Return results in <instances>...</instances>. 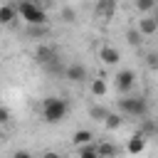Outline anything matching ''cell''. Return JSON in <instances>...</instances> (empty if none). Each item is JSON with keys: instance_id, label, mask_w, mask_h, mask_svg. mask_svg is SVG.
<instances>
[{"instance_id": "1", "label": "cell", "mask_w": 158, "mask_h": 158, "mask_svg": "<svg viewBox=\"0 0 158 158\" xmlns=\"http://www.w3.org/2000/svg\"><path fill=\"white\" fill-rule=\"evenodd\" d=\"M69 114V101L62 96H47L42 101V118L47 123H62Z\"/></svg>"}, {"instance_id": "2", "label": "cell", "mask_w": 158, "mask_h": 158, "mask_svg": "<svg viewBox=\"0 0 158 158\" xmlns=\"http://www.w3.org/2000/svg\"><path fill=\"white\" fill-rule=\"evenodd\" d=\"M15 10H17V15H20L30 27H44V25H47V12H44V7L35 5V2H30V0L20 2Z\"/></svg>"}, {"instance_id": "3", "label": "cell", "mask_w": 158, "mask_h": 158, "mask_svg": "<svg viewBox=\"0 0 158 158\" xmlns=\"http://www.w3.org/2000/svg\"><path fill=\"white\" fill-rule=\"evenodd\" d=\"M118 109L126 116H136V118L148 116V101L143 96H123V99H118Z\"/></svg>"}, {"instance_id": "4", "label": "cell", "mask_w": 158, "mask_h": 158, "mask_svg": "<svg viewBox=\"0 0 158 158\" xmlns=\"http://www.w3.org/2000/svg\"><path fill=\"white\" fill-rule=\"evenodd\" d=\"M133 84H136V74H133L131 69H118V72H116V77H114V86H116L118 94L131 91Z\"/></svg>"}, {"instance_id": "5", "label": "cell", "mask_w": 158, "mask_h": 158, "mask_svg": "<svg viewBox=\"0 0 158 158\" xmlns=\"http://www.w3.org/2000/svg\"><path fill=\"white\" fill-rule=\"evenodd\" d=\"M96 153H99V158H118L121 148L116 143H111V141H99L96 143Z\"/></svg>"}, {"instance_id": "6", "label": "cell", "mask_w": 158, "mask_h": 158, "mask_svg": "<svg viewBox=\"0 0 158 158\" xmlns=\"http://www.w3.org/2000/svg\"><path fill=\"white\" fill-rule=\"evenodd\" d=\"M64 77H67L69 81H84V79H86V67L79 64V62H74V64H69V67L64 69Z\"/></svg>"}, {"instance_id": "7", "label": "cell", "mask_w": 158, "mask_h": 158, "mask_svg": "<svg viewBox=\"0 0 158 158\" xmlns=\"http://www.w3.org/2000/svg\"><path fill=\"white\" fill-rule=\"evenodd\" d=\"M99 59H101L104 64L114 67V64H118L121 54H118V49H116V47H101V49H99Z\"/></svg>"}, {"instance_id": "8", "label": "cell", "mask_w": 158, "mask_h": 158, "mask_svg": "<svg viewBox=\"0 0 158 158\" xmlns=\"http://www.w3.org/2000/svg\"><path fill=\"white\" fill-rule=\"evenodd\" d=\"M143 148H146V138H143L141 133H133V136L128 138V143H126V151H128L131 156H138V153H143Z\"/></svg>"}, {"instance_id": "9", "label": "cell", "mask_w": 158, "mask_h": 158, "mask_svg": "<svg viewBox=\"0 0 158 158\" xmlns=\"http://www.w3.org/2000/svg\"><path fill=\"white\" fill-rule=\"evenodd\" d=\"M54 59H57V52H54L52 47H44V44H40V47H37V62H40L42 67L52 64Z\"/></svg>"}, {"instance_id": "10", "label": "cell", "mask_w": 158, "mask_h": 158, "mask_svg": "<svg viewBox=\"0 0 158 158\" xmlns=\"http://www.w3.org/2000/svg\"><path fill=\"white\" fill-rule=\"evenodd\" d=\"M156 32H158V20H153V17H146V20H141V22H138V35L153 37Z\"/></svg>"}, {"instance_id": "11", "label": "cell", "mask_w": 158, "mask_h": 158, "mask_svg": "<svg viewBox=\"0 0 158 158\" xmlns=\"http://www.w3.org/2000/svg\"><path fill=\"white\" fill-rule=\"evenodd\" d=\"M72 141H74V146H77V148H81V146L94 143V133H91V131H86V128H81V131H77V133L72 136Z\"/></svg>"}, {"instance_id": "12", "label": "cell", "mask_w": 158, "mask_h": 158, "mask_svg": "<svg viewBox=\"0 0 158 158\" xmlns=\"http://www.w3.org/2000/svg\"><path fill=\"white\" fill-rule=\"evenodd\" d=\"M15 17H17L15 5H0V25H10Z\"/></svg>"}, {"instance_id": "13", "label": "cell", "mask_w": 158, "mask_h": 158, "mask_svg": "<svg viewBox=\"0 0 158 158\" xmlns=\"http://www.w3.org/2000/svg\"><path fill=\"white\" fill-rule=\"evenodd\" d=\"M138 133L148 141V138L156 133V123H153V118H141V128H138Z\"/></svg>"}, {"instance_id": "14", "label": "cell", "mask_w": 158, "mask_h": 158, "mask_svg": "<svg viewBox=\"0 0 158 158\" xmlns=\"http://www.w3.org/2000/svg\"><path fill=\"white\" fill-rule=\"evenodd\" d=\"M104 126H106L109 131H116V128H121V126H123V118H121L118 114H109V116L104 118Z\"/></svg>"}, {"instance_id": "15", "label": "cell", "mask_w": 158, "mask_h": 158, "mask_svg": "<svg viewBox=\"0 0 158 158\" xmlns=\"http://www.w3.org/2000/svg\"><path fill=\"white\" fill-rule=\"evenodd\" d=\"M79 158H99V153H96V143L81 146V148H79Z\"/></svg>"}, {"instance_id": "16", "label": "cell", "mask_w": 158, "mask_h": 158, "mask_svg": "<svg viewBox=\"0 0 158 158\" xmlns=\"http://www.w3.org/2000/svg\"><path fill=\"white\" fill-rule=\"evenodd\" d=\"M91 94L94 96H104L106 94V81L104 79H94L91 81Z\"/></svg>"}, {"instance_id": "17", "label": "cell", "mask_w": 158, "mask_h": 158, "mask_svg": "<svg viewBox=\"0 0 158 158\" xmlns=\"http://www.w3.org/2000/svg\"><path fill=\"white\" fill-rule=\"evenodd\" d=\"M109 114H111V111H106L104 106H91V109H89V116H91V118H96V121H104Z\"/></svg>"}, {"instance_id": "18", "label": "cell", "mask_w": 158, "mask_h": 158, "mask_svg": "<svg viewBox=\"0 0 158 158\" xmlns=\"http://www.w3.org/2000/svg\"><path fill=\"white\" fill-rule=\"evenodd\" d=\"M136 7H138L141 12H148V10H153V7H156V2H153V0H138V2H136Z\"/></svg>"}, {"instance_id": "19", "label": "cell", "mask_w": 158, "mask_h": 158, "mask_svg": "<svg viewBox=\"0 0 158 158\" xmlns=\"http://www.w3.org/2000/svg\"><path fill=\"white\" fill-rule=\"evenodd\" d=\"M126 37H128V44H141V35H138V30H128L126 32Z\"/></svg>"}, {"instance_id": "20", "label": "cell", "mask_w": 158, "mask_h": 158, "mask_svg": "<svg viewBox=\"0 0 158 158\" xmlns=\"http://www.w3.org/2000/svg\"><path fill=\"white\" fill-rule=\"evenodd\" d=\"M7 121H10V111H7V109L0 104V126H5Z\"/></svg>"}, {"instance_id": "21", "label": "cell", "mask_w": 158, "mask_h": 158, "mask_svg": "<svg viewBox=\"0 0 158 158\" xmlns=\"http://www.w3.org/2000/svg\"><path fill=\"white\" fill-rule=\"evenodd\" d=\"M96 10H99V12H111V10H114V2H104V5H99Z\"/></svg>"}, {"instance_id": "22", "label": "cell", "mask_w": 158, "mask_h": 158, "mask_svg": "<svg viewBox=\"0 0 158 158\" xmlns=\"http://www.w3.org/2000/svg\"><path fill=\"white\" fill-rule=\"evenodd\" d=\"M146 59H148V67H151V69H156V67H158V57H156V54H148Z\"/></svg>"}, {"instance_id": "23", "label": "cell", "mask_w": 158, "mask_h": 158, "mask_svg": "<svg viewBox=\"0 0 158 158\" xmlns=\"http://www.w3.org/2000/svg\"><path fill=\"white\" fill-rule=\"evenodd\" d=\"M12 158H32V153H30V151H15Z\"/></svg>"}, {"instance_id": "24", "label": "cell", "mask_w": 158, "mask_h": 158, "mask_svg": "<svg viewBox=\"0 0 158 158\" xmlns=\"http://www.w3.org/2000/svg\"><path fill=\"white\" fill-rule=\"evenodd\" d=\"M30 35L32 37H40V35H44V27H30Z\"/></svg>"}, {"instance_id": "25", "label": "cell", "mask_w": 158, "mask_h": 158, "mask_svg": "<svg viewBox=\"0 0 158 158\" xmlns=\"http://www.w3.org/2000/svg\"><path fill=\"white\" fill-rule=\"evenodd\" d=\"M62 15H64V20H67V22H72V20H74V12H72V10H69V7H67V10H64V12H62Z\"/></svg>"}, {"instance_id": "26", "label": "cell", "mask_w": 158, "mask_h": 158, "mask_svg": "<svg viewBox=\"0 0 158 158\" xmlns=\"http://www.w3.org/2000/svg\"><path fill=\"white\" fill-rule=\"evenodd\" d=\"M42 158H62V156L54 153V151H47V153H42Z\"/></svg>"}]
</instances>
